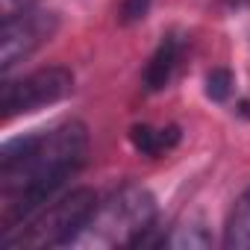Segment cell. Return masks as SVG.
Segmentation results:
<instances>
[{"label": "cell", "instance_id": "6da1fadb", "mask_svg": "<svg viewBox=\"0 0 250 250\" xmlns=\"http://www.w3.org/2000/svg\"><path fill=\"white\" fill-rule=\"evenodd\" d=\"M85 153L88 130L80 121H65L47 133H30L6 142L0 150V200L6 232L47 206L83 168Z\"/></svg>", "mask_w": 250, "mask_h": 250}, {"label": "cell", "instance_id": "7a4b0ae2", "mask_svg": "<svg viewBox=\"0 0 250 250\" xmlns=\"http://www.w3.org/2000/svg\"><path fill=\"white\" fill-rule=\"evenodd\" d=\"M156 229V200L142 186H121L97 206L91 224L77 241L106 244V247H147Z\"/></svg>", "mask_w": 250, "mask_h": 250}, {"label": "cell", "instance_id": "3957f363", "mask_svg": "<svg viewBox=\"0 0 250 250\" xmlns=\"http://www.w3.org/2000/svg\"><path fill=\"white\" fill-rule=\"evenodd\" d=\"M100 200L91 188H71L62 197H53L30 221L18 224L3 235L6 247H65L77 244L97 212Z\"/></svg>", "mask_w": 250, "mask_h": 250}, {"label": "cell", "instance_id": "277c9868", "mask_svg": "<svg viewBox=\"0 0 250 250\" xmlns=\"http://www.w3.org/2000/svg\"><path fill=\"white\" fill-rule=\"evenodd\" d=\"M71 91H74V74L62 65H50V68H39L21 80L3 83L0 109H3L6 118H15V115H27V112L53 106V103L65 100Z\"/></svg>", "mask_w": 250, "mask_h": 250}, {"label": "cell", "instance_id": "5b68a950", "mask_svg": "<svg viewBox=\"0 0 250 250\" xmlns=\"http://www.w3.org/2000/svg\"><path fill=\"white\" fill-rule=\"evenodd\" d=\"M59 21L47 9H24L12 18H3V33H0V68L12 71L18 62H24L30 53H36L50 36L56 33Z\"/></svg>", "mask_w": 250, "mask_h": 250}, {"label": "cell", "instance_id": "8992f818", "mask_svg": "<svg viewBox=\"0 0 250 250\" xmlns=\"http://www.w3.org/2000/svg\"><path fill=\"white\" fill-rule=\"evenodd\" d=\"M183 47H186V42L177 33H171L159 42V47L153 50V56L147 59L145 74H142L145 91H162L174 80V74L180 68V59H183Z\"/></svg>", "mask_w": 250, "mask_h": 250}, {"label": "cell", "instance_id": "52a82bcc", "mask_svg": "<svg viewBox=\"0 0 250 250\" xmlns=\"http://www.w3.org/2000/svg\"><path fill=\"white\" fill-rule=\"evenodd\" d=\"M130 142L142 156H162L171 147L180 145V127H147V124H139V127L130 130Z\"/></svg>", "mask_w": 250, "mask_h": 250}, {"label": "cell", "instance_id": "ba28073f", "mask_svg": "<svg viewBox=\"0 0 250 250\" xmlns=\"http://www.w3.org/2000/svg\"><path fill=\"white\" fill-rule=\"evenodd\" d=\"M224 247L250 250V186L238 194V200L229 209V218L224 227Z\"/></svg>", "mask_w": 250, "mask_h": 250}, {"label": "cell", "instance_id": "9c48e42d", "mask_svg": "<svg viewBox=\"0 0 250 250\" xmlns=\"http://www.w3.org/2000/svg\"><path fill=\"white\" fill-rule=\"evenodd\" d=\"M165 244H171V247H209L212 238H209L203 224H191V227H174V232L165 238Z\"/></svg>", "mask_w": 250, "mask_h": 250}, {"label": "cell", "instance_id": "30bf717a", "mask_svg": "<svg viewBox=\"0 0 250 250\" xmlns=\"http://www.w3.org/2000/svg\"><path fill=\"white\" fill-rule=\"evenodd\" d=\"M232 85H235V80H232V74L227 68H212L209 77H206V94L215 103H224L232 94Z\"/></svg>", "mask_w": 250, "mask_h": 250}, {"label": "cell", "instance_id": "8fae6325", "mask_svg": "<svg viewBox=\"0 0 250 250\" xmlns=\"http://www.w3.org/2000/svg\"><path fill=\"white\" fill-rule=\"evenodd\" d=\"M150 9V0H124L121 3V24H139Z\"/></svg>", "mask_w": 250, "mask_h": 250}, {"label": "cell", "instance_id": "7c38bea8", "mask_svg": "<svg viewBox=\"0 0 250 250\" xmlns=\"http://www.w3.org/2000/svg\"><path fill=\"white\" fill-rule=\"evenodd\" d=\"M33 6V0H0V18H12L15 12H24Z\"/></svg>", "mask_w": 250, "mask_h": 250}, {"label": "cell", "instance_id": "4fadbf2b", "mask_svg": "<svg viewBox=\"0 0 250 250\" xmlns=\"http://www.w3.org/2000/svg\"><path fill=\"white\" fill-rule=\"evenodd\" d=\"M232 6H250V0H229Z\"/></svg>", "mask_w": 250, "mask_h": 250}]
</instances>
